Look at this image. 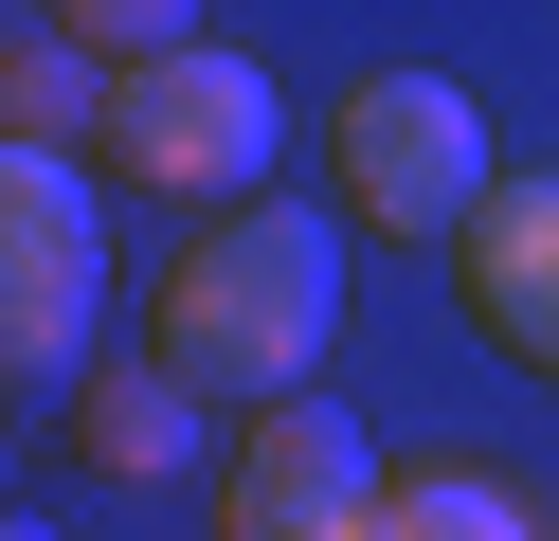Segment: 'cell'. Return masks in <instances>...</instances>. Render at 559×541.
<instances>
[{
    "instance_id": "5",
    "label": "cell",
    "mask_w": 559,
    "mask_h": 541,
    "mask_svg": "<svg viewBox=\"0 0 559 541\" xmlns=\"http://www.w3.org/2000/svg\"><path fill=\"white\" fill-rule=\"evenodd\" d=\"M379 433L343 415V397H271V415H235L217 451V541H379Z\"/></svg>"
},
{
    "instance_id": "6",
    "label": "cell",
    "mask_w": 559,
    "mask_h": 541,
    "mask_svg": "<svg viewBox=\"0 0 559 541\" xmlns=\"http://www.w3.org/2000/svg\"><path fill=\"white\" fill-rule=\"evenodd\" d=\"M451 289H469V325L523 361V379H559V163L487 180V216L451 235Z\"/></svg>"
},
{
    "instance_id": "7",
    "label": "cell",
    "mask_w": 559,
    "mask_h": 541,
    "mask_svg": "<svg viewBox=\"0 0 559 541\" xmlns=\"http://www.w3.org/2000/svg\"><path fill=\"white\" fill-rule=\"evenodd\" d=\"M55 451H73L91 487H163V469L199 451V397L163 379V361H109V379H73V415H55Z\"/></svg>"
},
{
    "instance_id": "3",
    "label": "cell",
    "mask_w": 559,
    "mask_h": 541,
    "mask_svg": "<svg viewBox=\"0 0 559 541\" xmlns=\"http://www.w3.org/2000/svg\"><path fill=\"white\" fill-rule=\"evenodd\" d=\"M109 307V216L73 144H0V397H55Z\"/></svg>"
},
{
    "instance_id": "11",
    "label": "cell",
    "mask_w": 559,
    "mask_h": 541,
    "mask_svg": "<svg viewBox=\"0 0 559 541\" xmlns=\"http://www.w3.org/2000/svg\"><path fill=\"white\" fill-rule=\"evenodd\" d=\"M0 541H37V524H19V505H0Z\"/></svg>"
},
{
    "instance_id": "9",
    "label": "cell",
    "mask_w": 559,
    "mask_h": 541,
    "mask_svg": "<svg viewBox=\"0 0 559 541\" xmlns=\"http://www.w3.org/2000/svg\"><path fill=\"white\" fill-rule=\"evenodd\" d=\"M379 541H542V524L506 469H415V487H379Z\"/></svg>"
},
{
    "instance_id": "10",
    "label": "cell",
    "mask_w": 559,
    "mask_h": 541,
    "mask_svg": "<svg viewBox=\"0 0 559 541\" xmlns=\"http://www.w3.org/2000/svg\"><path fill=\"white\" fill-rule=\"evenodd\" d=\"M37 36H73L91 72H145V55L199 36V0H37Z\"/></svg>"
},
{
    "instance_id": "8",
    "label": "cell",
    "mask_w": 559,
    "mask_h": 541,
    "mask_svg": "<svg viewBox=\"0 0 559 541\" xmlns=\"http://www.w3.org/2000/svg\"><path fill=\"white\" fill-rule=\"evenodd\" d=\"M109 127V72L73 36H0V144H91Z\"/></svg>"
},
{
    "instance_id": "1",
    "label": "cell",
    "mask_w": 559,
    "mask_h": 541,
    "mask_svg": "<svg viewBox=\"0 0 559 541\" xmlns=\"http://www.w3.org/2000/svg\"><path fill=\"white\" fill-rule=\"evenodd\" d=\"M325 343H343V235L307 199H217L199 252H163V289H145V361L199 397V415L307 397Z\"/></svg>"
},
{
    "instance_id": "4",
    "label": "cell",
    "mask_w": 559,
    "mask_h": 541,
    "mask_svg": "<svg viewBox=\"0 0 559 541\" xmlns=\"http://www.w3.org/2000/svg\"><path fill=\"white\" fill-rule=\"evenodd\" d=\"M325 127H343V216H361V235L433 252V235L487 216V108L451 91V72H361Z\"/></svg>"
},
{
    "instance_id": "2",
    "label": "cell",
    "mask_w": 559,
    "mask_h": 541,
    "mask_svg": "<svg viewBox=\"0 0 559 541\" xmlns=\"http://www.w3.org/2000/svg\"><path fill=\"white\" fill-rule=\"evenodd\" d=\"M271 72L253 55H217V36H181V55H145V72H109V127H91V163H127L145 199H271Z\"/></svg>"
}]
</instances>
